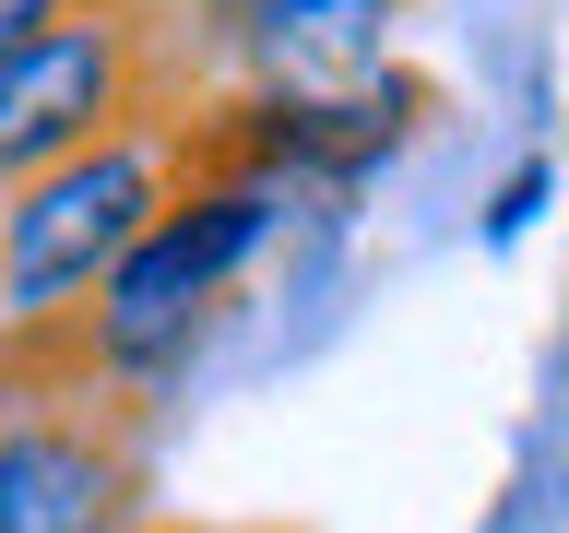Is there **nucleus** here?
<instances>
[{"label": "nucleus", "mask_w": 569, "mask_h": 533, "mask_svg": "<svg viewBox=\"0 0 569 533\" xmlns=\"http://www.w3.org/2000/svg\"><path fill=\"white\" fill-rule=\"evenodd\" d=\"M546 213H558V154H522V167H510V178L487 190V213H475V238H487V249H522L533 225H546Z\"/></svg>", "instance_id": "0eeeda50"}, {"label": "nucleus", "mask_w": 569, "mask_h": 533, "mask_svg": "<svg viewBox=\"0 0 569 533\" xmlns=\"http://www.w3.org/2000/svg\"><path fill=\"white\" fill-rule=\"evenodd\" d=\"M558 391H569V344H558Z\"/></svg>", "instance_id": "f8f14e48"}, {"label": "nucleus", "mask_w": 569, "mask_h": 533, "mask_svg": "<svg viewBox=\"0 0 569 533\" xmlns=\"http://www.w3.org/2000/svg\"><path fill=\"white\" fill-rule=\"evenodd\" d=\"M297 238V202L261 190L238 167H178L167 213L142 225L119 261L96 273V296L60 320V332H0V403H48V391H83L107 415H154L202 344L226 332L238 284Z\"/></svg>", "instance_id": "f257e3e1"}, {"label": "nucleus", "mask_w": 569, "mask_h": 533, "mask_svg": "<svg viewBox=\"0 0 569 533\" xmlns=\"http://www.w3.org/2000/svg\"><path fill=\"white\" fill-rule=\"evenodd\" d=\"M439 107H451L439 71L391 60V71H368V83H345V95H273V83L190 95L178 107V142H190V167H238V178H261V190H284V202L356 213L368 178H391L439 131Z\"/></svg>", "instance_id": "7ed1b4c3"}, {"label": "nucleus", "mask_w": 569, "mask_h": 533, "mask_svg": "<svg viewBox=\"0 0 569 533\" xmlns=\"http://www.w3.org/2000/svg\"><path fill=\"white\" fill-rule=\"evenodd\" d=\"M178 107L167 119H131V131H107L96 154H60V167H36V178L0 190V332H60V320L96 296V273L167 213L178 167H190Z\"/></svg>", "instance_id": "f03ea898"}, {"label": "nucleus", "mask_w": 569, "mask_h": 533, "mask_svg": "<svg viewBox=\"0 0 569 533\" xmlns=\"http://www.w3.org/2000/svg\"><path fill=\"white\" fill-rule=\"evenodd\" d=\"M142 533H238V522H142Z\"/></svg>", "instance_id": "1a4fd4ad"}, {"label": "nucleus", "mask_w": 569, "mask_h": 533, "mask_svg": "<svg viewBox=\"0 0 569 533\" xmlns=\"http://www.w3.org/2000/svg\"><path fill=\"white\" fill-rule=\"evenodd\" d=\"M403 24L416 0H249L226 24V60L238 83H273V95H345L403 60Z\"/></svg>", "instance_id": "423d86ee"}, {"label": "nucleus", "mask_w": 569, "mask_h": 533, "mask_svg": "<svg viewBox=\"0 0 569 533\" xmlns=\"http://www.w3.org/2000/svg\"><path fill=\"white\" fill-rule=\"evenodd\" d=\"M60 12H83V0H0V60H12L24 36H48V24H60Z\"/></svg>", "instance_id": "6e6552de"}, {"label": "nucleus", "mask_w": 569, "mask_h": 533, "mask_svg": "<svg viewBox=\"0 0 569 533\" xmlns=\"http://www.w3.org/2000/svg\"><path fill=\"white\" fill-rule=\"evenodd\" d=\"M142 426L48 391L0 403V533H142Z\"/></svg>", "instance_id": "39448f33"}, {"label": "nucleus", "mask_w": 569, "mask_h": 533, "mask_svg": "<svg viewBox=\"0 0 569 533\" xmlns=\"http://www.w3.org/2000/svg\"><path fill=\"white\" fill-rule=\"evenodd\" d=\"M202 12H213V36H226V24H238V12H249V0H202Z\"/></svg>", "instance_id": "9d476101"}, {"label": "nucleus", "mask_w": 569, "mask_h": 533, "mask_svg": "<svg viewBox=\"0 0 569 533\" xmlns=\"http://www.w3.org/2000/svg\"><path fill=\"white\" fill-rule=\"evenodd\" d=\"M558 522H569V474H558Z\"/></svg>", "instance_id": "9b49d317"}, {"label": "nucleus", "mask_w": 569, "mask_h": 533, "mask_svg": "<svg viewBox=\"0 0 569 533\" xmlns=\"http://www.w3.org/2000/svg\"><path fill=\"white\" fill-rule=\"evenodd\" d=\"M190 95V60L167 36V0H83L48 36L0 60V190L60 154H96L131 119H167Z\"/></svg>", "instance_id": "20e7f679"}]
</instances>
